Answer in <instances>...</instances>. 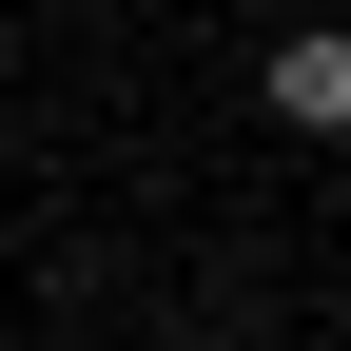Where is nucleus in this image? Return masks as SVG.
Returning <instances> with one entry per match:
<instances>
[{
  "instance_id": "f257e3e1",
  "label": "nucleus",
  "mask_w": 351,
  "mask_h": 351,
  "mask_svg": "<svg viewBox=\"0 0 351 351\" xmlns=\"http://www.w3.org/2000/svg\"><path fill=\"white\" fill-rule=\"evenodd\" d=\"M254 98H274V137H351V39H332V20H293Z\"/></svg>"
}]
</instances>
